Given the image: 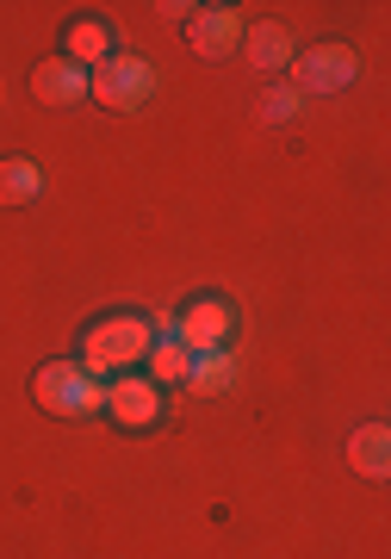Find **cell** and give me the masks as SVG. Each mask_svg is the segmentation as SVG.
<instances>
[{"mask_svg": "<svg viewBox=\"0 0 391 559\" xmlns=\"http://www.w3.org/2000/svg\"><path fill=\"white\" fill-rule=\"evenodd\" d=\"M187 44H193L199 57H224L242 44V13L236 7H193L187 13Z\"/></svg>", "mask_w": 391, "mask_h": 559, "instance_id": "52a82bcc", "label": "cell"}, {"mask_svg": "<svg viewBox=\"0 0 391 559\" xmlns=\"http://www.w3.org/2000/svg\"><path fill=\"white\" fill-rule=\"evenodd\" d=\"M180 385H193V392H230L236 385V360L224 355V348H199V355L187 360V380Z\"/></svg>", "mask_w": 391, "mask_h": 559, "instance_id": "8fae6325", "label": "cell"}, {"mask_svg": "<svg viewBox=\"0 0 391 559\" xmlns=\"http://www.w3.org/2000/svg\"><path fill=\"white\" fill-rule=\"evenodd\" d=\"M38 193H44L38 162H25V156H7V162H0V205H32Z\"/></svg>", "mask_w": 391, "mask_h": 559, "instance_id": "4fadbf2b", "label": "cell"}, {"mask_svg": "<svg viewBox=\"0 0 391 559\" xmlns=\"http://www.w3.org/2000/svg\"><path fill=\"white\" fill-rule=\"evenodd\" d=\"M143 360H150V380H156V385H180V380H187V360H193V348H180L175 336H156V348H150Z\"/></svg>", "mask_w": 391, "mask_h": 559, "instance_id": "5bb4252c", "label": "cell"}, {"mask_svg": "<svg viewBox=\"0 0 391 559\" xmlns=\"http://www.w3.org/2000/svg\"><path fill=\"white\" fill-rule=\"evenodd\" d=\"M32 94H38L44 106H81L87 100V69L69 57H50L32 69Z\"/></svg>", "mask_w": 391, "mask_h": 559, "instance_id": "ba28073f", "label": "cell"}, {"mask_svg": "<svg viewBox=\"0 0 391 559\" xmlns=\"http://www.w3.org/2000/svg\"><path fill=\"white\" fill-rule=\"evenodd\" d=\"M230 330H236V311H230V299H217V293H205V299H193V305H180L175 311V330L168 336L180 342V348H224L230 342Z\"/></svg>", "mask_w": 391, "mask_h": 559, "instance_id": "5b68a950", "label": "cell"}, {"mask_svg": "<svg viewBox=\"0 0 391 559\" xmlns=\"http://www.w3.org/2000/svg\"><path fill=\"white\" fill-rule=\"evenodd\" d=\"M69 62H81V69H99V62L112 57V25L106 20H75L69 25V50H62Z\"/></svg>", "mask_w": 391, "mask_h": 559, "instance_id": "30bf717a", "label": "cell"}, {"mask_svg": "<svg viewBox=\"0 0 391 559\" xmlns=\"http://www.w3.org/2000/svg\"><path fill=\"white\" fill-rule=\"evenodd\" d=\"M354 81H360V57L348 44H311L305 57H293V81L286 87L305 100V94H342Z\"/></svg>", "mask_w": 391, "mask_h": 559, "instance_id": "277c9868", "label": "cell"}, {"mask_svg": "<svg viewBox=\"0 0 391 559\" xmlns=\"http://www.w3.org/2000/svg\"><path fill=\"white\" fill-rule=\"evenodd\" d=\"M32 399L50 417H94V411H106V380H94L81 360H44L32 373Z\"/></svg>", "mask_w": 391, "mask_h": 559, "instance_id": "7a4b0ae2", "label": "cell"}, {"mask_svg": "<svg viewBox=\"0 0 391 559\" xmlns=\"http://www.w3.org/2000/svg\"><path fill=\"white\" fill-rule=\"evenodd\" d=\"M106 411H112V423H125V429H156L162 423V385L150 380V373H118V380L106 385Z\"/></svg>", "mask_w": 391, "mask_h": 559, "instance_id": "8992f818", "label": "cell"}, {"mask_svg": "<svg viewBox=\"0 0 391 559\" xmlns=\"http://www.w3.org/2000/svg\"><path fill=\"white\" fill-rule=\"evenodd\" d=\"M298 106H305V100H298L293 87L280 81V87H268V100H261V119H268V124H286V119H298Z\"/></svg>", "mask_w": 391, "mask_h": 559, "instance_id": "9a60e30c", "label": "cell"}, {"mask_svg": "<svg viewBox=\"0 0 391 559\" xmlns=\"http://www.w3.org/2000/svg\"><path fill=\"white\" fill-rule=\"evenodd\" d=\"M156 348V323L138 318V311H118V318H99L87 336H81V367L106 380V373H131L143 355Z\"/></svg>", "mask_w": 391, "mask_h": 559, "instance_id": "6da1fadb", "label": "cell"}, {"mask_svg": "<svg viewBox=\"0 0 391 559\" xmlns=\"http://www.w3.org/2000/svg\"><path fill=\"white\" fill-rule=\"evenodd\" d=\"M293 57H298V50H293V32H286V25L261 20L249 32V62H254V69H286Z\"/></svg>", "mask_w": 391, "mask_h": 559, "instance_id": "7c38bea8", "label": "cell"}, {"mask_svg": "<svg viewBox=\"0 0 391 559\" xmlns=\"http://www.w3.org/2000/svg\"><path fill=\"white\" fill-rule=\"evenodd\" d=\"M87 94H94L106 112H138V106H150V94H156V69L143 57H131V50H112L99 69H87Z\"/></svg>", "mask_w": 391, "mask_h": 559, "instance_id": "3957f363", "label": "cell"}, {"mask_svg": "<svg viewBox=\"0 0 391 559\" xmlns=\"http://www.w3.org/2000/svg\"><path fill=\"white\" fill-rule=\"evenodd\" d=\"M348 460L360 479H386L391 473V429L386 423H367V429H354L348 436Z\"/></svg>", "mask_w": 391, "mask_h": 559, "instance_id": "9c48e42d", "label": "cell"}]
</instances>
